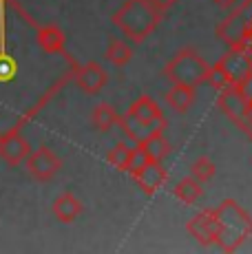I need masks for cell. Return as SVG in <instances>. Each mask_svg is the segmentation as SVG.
Here are the masks:
<instances>
[{
    "instance_id": "12",
    "label": "cell",
    "mask_w": 252,
    "mask_h": 254,
    "mask_svg": "<svg viewBox=\"0 0 252 254\" xmlns=\"http://www.w3.org/2000/svg\"><path fill=\"white\" fill-rule=\"evenodd\" d=\"M53 217L62 223H73L82 214V201L75 197L73 192H62L60 197L53 201Z\"/></svg>"
},
{
    "instance_id": "17",
    "label": "cell",
    "mask_w": 252,
    "mask_h": 254,
    "mask_svg": "<svg viewBox=\"0 0 252 254\" xmlns=\"http://www.w3.org/2000/svg\"><path fill=\"white\" fill-rule=\"evenodd\" d=\"M173 192H175V197L182 203L192 206L197 199H201L203 188H201V182H197L195 177H186V179H182V182L175 186V190H173Z\"/></svg>"
},
{
    "instance_id": "13",
    "label": "cell",
    "mask_w": 252,
    "mask_h": 254,
    "mask_svg": "<svg viewBox=\"0 0 252 254\" xmlns=\"http://www.w3.org/2000/svg\"><path fill=\"white\" fill-rule=\"evenodd\" d=\"M38 45H40L42 51L47 53H62L64 51V33L62 29H58L56 24H47V27L38 29Z\"/></svg>"
},
{
    "instance_id": "16",
    "label": "cell",
    "mask_w": 252,
    "mask_h": 254,
    "mask_svg": "<svg viewBox=\"0 0 252 254\" xmlns=\"http://www.w3.org/2000/svg\"><path fill=\"white\" fill-rule=\"evenodd\" d=\"M118 111L113 109L111 104H106V102H102L93 109V113H91V122H93V126L100 130V133H109L113 126H118Z\"/></svg>"
},
{
    "instance_id": "1",
    "label": "cell",
    "mask_w": 252,
    "mask_h": 254,
    "mask_svg": "<svg viewBox=\"0 0 252 254\" xmlns=\"http://www.w3.org/2000/svg\"><path fill=\"white\" fill-rule=\"evenodd\" d=\"M162 18L164 11L155 7L151 0H126L111 20L126 36V40L139 45L159 27Z\"/></svg>"
},
{
    "instance_id": "11",
    "label": "cell",
    "mask_w": 252,
    "mask_h": 254,
    "mask_svg": "<svg viewBox=\"0 0 252 254\" xmlns=\"http://www.w3.org/2000/svg\"><path fill=\"white\" fill-rule=\"evenodd\" d=\"M133 179L139 184V188H142L148 197H153L155 192H159V190L166 186L168 173L162 162H148L142 170H137V173L133 175Z\"/></svg>"
},
{
    "instance_id": "19",
    "label": "cell",
    "mask_w": 252,
    "mask_h": 254,
    "mask_svg": "<svg viewBox=\"0 0 252 254\" xmlns=\"http://www.w3.org/2000/svg\"><path fill=\"white\" fill-rule=\"evenodd\" d=\"M130 148H133V146L126 144V141H118V144H115L113 148L109 150V155H106V162L113 166V168L124 170L126 164H128V157H130Z\"/></svg>"
},
{
    "instance_id": "25",
    "label": "cell",
    "mask_w": 252,
    "mask_h": 254,
    "mask_svg": "<svg viewBox=\"0 0 252 254\" xmlns=\"http://www.w3.org/2000/svg\"><path fill=\"white\" fill-rule=\"evenodd\" d=\"M212 2H215L217 7H221V9H232L239 0H212Z\"/></svg>"
},
{
    "instance_id": "23",
    "label": "cell",
    "mask_w": 252,
    "mask_h": 254,
    "mask_svg": "<svg viewBox=\"0 0 252 254\" xmlns=\"http://www.w3.org/2000/svg\"><path fill=\"white\" fill-rule=\"evenodd\" d=\"M235 86L241 91V95H244L246 100H248L250 104H252V73H248V75H246L244 80H241L239 84H235Z\"/></svg>"
},
{
    "instance_id": "7",
    "label": "cell",
    "mask_w": 252,
    "mask_h": 254,
    "mask_svg": "<svg viewBox=\"0 0 252 254\" xmlns=\"http://www.w3.org/2000/svg\"><path fill=\"white\" fill-rule=\"evenodd\" d=\"M186 230L195 241H199L201 246H217V241H219V230H221L217 210L215 208L201 210L199 214H195V217L186 223Z\"/></svg>"
},
{
    "instance_id": "24",
    "label": "cell",
    "mask_w": 252,
    "mask_h": 254,
    "mask_svg": "<svg viewBox=\"0 0 252 254\" xmlns=\"http://www.w3.org/2000/svg\"><path fill=\"white\" fill-rule=\"evenodd\" d=\"M151 2H153L157 9H162V11H166L168 7H173V4L177 2V0H151Z\"/></svg>"
},
{
    "instance_id": "6",
    "label": "cell",
    "mask_w": 252,
    "mask_h": 254,
    "mask_svg": "<svg viewBox=\"0 0 252 254\" xmlns=\"http://www.w3.org/2000/svg\"><path fill=\"white\" fill-rule=\"evenodd\" d=\"M217 106H219L221 113H224L232 124L239 126V128H244L246 122H248L252 115V104L241 95V91L237 89V86H228V89L219 91Z\"/></svg>"
},
{
    "instance_id": "22",
    "label": "cell",
    "mask_w": 252,
    "mask_h": 254,
    "mask_svg": "<svg viewBox=\"0 0 252 254\" xmlns=\"http://www.w3.org/2000/svg\"><path fill=\"white\" fill-rule=\"evenodd\" d=\"M16 62L11 60V58H7V56H0V82H7V80H11L13 75H16Z\"/></svg>"
},
{
    "instance_id": "26",
    "label": "cell",
    "mask_w": 252,
    "mask_h": 254,
    "mask_svg": "<svg viewBox=\"0 0 252 254\" xmlns=\"http://www.w3.org/2000/svg\"><path fill=\"white\" fill-rule=\"evenodd\" d=\"M244 130H246V133H248V137L252 139V115H250V120H248V122H246V126H244Z\"/></svg>"
},
{
    "instance_id": "14",
    "label": "cell",
    "mask_w": 252,
    "mask_h": 254,
    "mask_svg": "<svg viewBox=\"0 0 252 254\" xmlns=\"http://www.w3.org/2000/svg\"><path fill=\"white\" fill-rule=\"evenodd\" d=\"M197 100L195 86H186V84H173L171 91L166 93V102L177 111V113H186Z\"/></svg>"
},
{
    "instance_id": "18",
    "label": "cell",
    "mask_w": 252,
    "mask_h": 254,
    "mask_svg": "<svg viewBox=\"0 0 252 254\" xmlns=\"http://www.w3.org/2000/svg\"><path fill=\"white\" fill-rule=\"evenodd\" d=\"M106 60L111 62L113 66H126L130 60H133V49L126 45L124 40H118V38H113V40L109 42V47H106Z\"/></svg>"
},
{
    "instance_id": "21",
    "label": "cell",
    "mask_w": 252,
    "mask_h": 254,
    "mask_svg": "<svg viewBox=\"0 0 252 254\" xmlns=\"http://www.w3.org/2000/svg\"><path fill=\"white\" fill-rule=\"evenodd\" d=\"M215 173H217L215 164H212L208 157H199V159H195V164L190 166V177H195L197 182H201V184L210 182V179L215 177Z\"/></svg>"
},
{
    "instance_id": "4",
    "label": "cell",
    "mask_w": 252,
    "mask_h": 254,
    "mask_svg": "<svg viewBox=\"0 0 252 254\" xmlns=\"http://www.w3.org/2000/svg\"><path fill=\"white\" fill-rule=\"evenodd\" d=\"M208 73H210V64L197 53L195 47H184L164 66V77L171 84H186L195 89L206 84Z\"/></svg>"
},
{
    "instance_id": "10",
    "label": "cell",
    "mask_w": 252,
    "mask_h": 254,
    "mask_svg": "<svg viewBox=\"0 0 252 254\" xmlns=\"http://www.w3.org/2000/svg\"><path fill=\"white\" fill-rule=\"evenodd\" d=\"M73 80L84 93L95 95V93H100L106 86L109 75H106V71L102 69L98 62H86V64H82V66H77L75 69Z\"/></svg>"
},
{
    "instance_id": "3",
    "label": "cell",
    "mask_w": 252,
    "mask_h": 254,
    "mask_svg": "<svg viewBox=\"0 0 252 254\" xmlns=\"http://www.w3.org/2000/svg\"><path fill=\"white\" fill-rule=\"evenodd\" d=\"M217 217H219V241L217 246L224 252H235L252 237V217L246 212L235 199H224L219 203Z\"/></svg>"
},
{
    "instance_id": "9",
    "label": "cell",
    "mask_w": 252,
    "mask_h": 254,
    "mask_svg": "<svg viewBox=\"0 0 252 254\" xmlns=\"http://www.w3.org/2000/svg\"><path fill=\"white\" fill-rule=\"evenodd\" d=\"M29 153H31V146L18 130H9V133L0 135V157L9 166L25 164Z\"/></svg>"
},
{
    "instance_id": "5",
    "label": "cell",
    "mask_w": 252,
    "mask_h": 254,
    "mask_svg": "<svg viewBox=\"0 0 252 254\" xmlns=\"http://www.w3.org/2000/svg\"><path fill=\"white\" fill-rule=\"evenodd\" d=\"M27 173L31 175L36 182L45 184V182H51L62 168V159L58 157L56 153L49 148V146H40L38 150H31L27 157Z\"/></svg>"
},
{
    "instance_id": "8",
    "label": "cell",
    "mask_w": 252,
    "mask_h": 254,
    "mask_svg": "<svg viewBox=\"0 0 252 254\" xmlns=\"http://www.w3.org/2000/svg\"><path fill=\"white\" fill-rule=\"evenodd\" d=\"M217 66H219L221 73L228 77L230 86H235V84H239L248 73H252V56L241 51V49L230 47V51L217 62Z\"/></svg>"
},
{
    "instance_id": "2",
    "label": "cell",
    "mask_w": 252,
    "mask_h": 254,
    "mask_svg": "<svg viewBox=\"0 0 252 254\" xmlns=\"http://www.w3.org/2000/svg\"><path fill=\"white\" fill-rule=\"evenodd\" d=\"M118 126L130 144H142L153 130H166V117L153 97L142 95L130 104L126 115L118 120Z\"/></svg>"
},
{
    "instance_id": "20",
    "label": "cell",
    "mask_w": 252,
    "mask_h": 254,
    "mask_svg": "<svg viewBox=\"0 0 252 254\" xmlns=\"http://www.w3.org/2000/svg\"><path fill=\"white\" fill-rule=\"evenodd\" d=\"M148 162H153L151 157H148L146 148H144L142 144H133V148H130V157H128V164H126L124 173H130V177H133L137 170H142L144 166Z\"/></svg>"
},
{
    "instance_id": "27",
    "label": "cell",
    "mask_w": 252,
    "mask_h": 254,
    "mask_svg": "<svg viewBox=\"0 0 252 254\" xmlns=\"http://www.w3.org/2000/svg\"><path fill=\"white\" fill-rule=\"evenodd\" d=\"M248 33H250V36H252V20H250V27H248Z\"/></svg>"
},
{
    "instance_id": "15",
    "label": "cell",
    "mask_w": 252,
    "mask_h": 254,
    "mask_svg": "<svg viewBox=\"0 0 252 254\" xmlns=\"http://www.w3.org/2000/svg\"><path fill=\"white\" fill-rule=\"evenodd\" d=\"M142 146L146 148L148 157H151L153 162H162V159H166L168 155H171V141L166 139L164 130H153V133L142 141Z\"/></svg>"
}]
</instances>
